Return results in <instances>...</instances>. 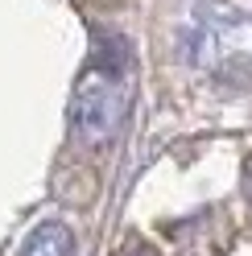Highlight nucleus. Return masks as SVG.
Returning <instances> with one entry per match:
<instances>
[{
  "label": "nucleus",
  "instance_id": "2",
  "mask_svg": "<svg viewBox=\"0 0 252 256\" xmlns=\"http://www.w3.org/2000/svg\"><path fill=\"white\" fill-rule=\"evenodd\" d=\"M128 62H132V50H128V42H124V38H116V34H100L96 38V62H91L96 70L120 78L124 70H128Z\"/></svg>",
  "mask_w": 252,
  "mask_h": 256
},
{
  "label": "nucleus",
  "instance_id": "1",
  "mask_svg": "<svg viewBox=\"0 0 252 256\" xmlns=\"http://www.w3.org/2000/svg\"><path fill=\"white\" fill-rule=\"evenodd\" d=\"M120 116H124V91L116 87L112 74L91 66L74 87V104H70L74 132L83 136L87 145H104V140L116 132Z\"/></svg>",
  "mask_w": 252,
  "mask_h": 256
},
{
  "label": "nucleus",
  "instance_id": "5",
  "mask_svg": "<svg viewBox=\"0 0 252 256\" xmlns=\"http://www.w3.org/2000/svg\"><path fill=\"white\" fill-rule=\"evenodd\" d=\"M128 256H157V252H153V248H132Z\"/></svg>",
  "mask_w": 252,
  "mask_h": 256
},
{
  "label": "nucleus",
  "instance_id": "3",
  "mask_svg": "<svg viewBox=\"0 0 252 256\" xmlns=\"http://www.w3.org/2000/svg\"><path fill=\"white\" fill-rule=\"evenodd\" d=\"M21 256H70V232L62 223H42V228L25 240Z\"/></svg>",
  "mask_w": 252,
  "mask_h": 256
},
{
  "label": "nucleus",
  "instance_id": "4",
  "mask_svg": "<svg viewBox=\"0 0 252 256\" xmlns=\"http://www.w3.org/2000/svg\"><path fill=\"white\" fill-rule=\"evenodd\" d=\"M244 194H248V202H252V166H248V174H244Z\"/></svg>",
  "mask_w": 252,
  "mask_h": 256
}]
</instances>
